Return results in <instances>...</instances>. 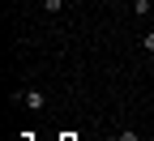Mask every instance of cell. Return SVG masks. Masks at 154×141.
Masks as SVG:
<instances>
[{"label":"cell","instance_id":"cell-4","mask_svg":"<svg viewBox=\"0 0 154 141\" xmlns=\"http://www.w3.org/2000/svg\"><path fill=\"white\" fill-rule=\"evenodd\" d=\"M43 9H47V13H60V9H64V0H43Z\"/></svg>","mask_w":154,"mask_h":141},{"label":"cell","instance_id":"cell-3","mask_svg":"<svg viewBox=\"0 0 154 141\" xmlns=\"http://www.w3.org/2000/svg\"><path fill=\"white\" fill-rule=\"evenodd\" d=\"M141 47H146V51L154 56V30H146V34H141Z\"/></svg>","mask_w":154,"mask_h":141},{"label":"cell","instance_id":"cell-2","mask_svg":"<svg viewBox=\"0 0 154 141\" xmlns=\"http://www.w3.org/2000/svg\"><path fill=\"white\" fill-rule=\"evenodd\" d=\"M150 9H154V5H150V0H133V13H137V17H146Z\"/></svg>","mask_w":154,"mask_h":141},{"label":"cell","instance_id":"cell-1","mask_svg":"<svg viewBox=\"0 0 154 141\" xmlns=\"http://www.w3.org/2000/svg\"><path fill=\"white\" fill-rule=\"evenodd\" d=\"M17 103L30 107V111H38V107H43V90H38V86H26L22 94H17Z\"/></svg>","mask_w":154,"mask_h":141},{"label":"cell","instance_id":"cell-5","mask_svg":"<svg viewBox=\"0 0 154 141\" xmlns=\"http://www.w3.org/2000/svg\"><path fill=\"white\" fill-rule=\"evenodd\" d=\"M64 141H69V137H64Z\"/></svg>","mask_w":154,"mask_h":141}]
</instances>
